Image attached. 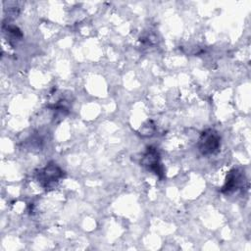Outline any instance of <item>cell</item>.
Here are the masks:
<instances>
[{
    "mask_svg": "<svg viewBox=\"0 0 251 251\" xmlns=\"http://www.w3.org/2000/svg\"><path fill=\"white\" fill-rule=\"evenodd\" d=\"M244 182V175L237 169L231 170L226 177L225 185L223 186L222 192L230 193L238 189Z\"/></svg>",
    "mask_w": 251,
    "mask_h": 251,
    "instance_id": "4",
    "label": "cell"
},
{
    "mask_svg": "<svg viewBox=\"0 0 251 251\" xmlns=\"http://www.w3.org/2000/svg\"><path fill=\"white\" fill-rule=\"evenodd\" d=\"M141 164L146 167L149 171L153 172L155 175H157L159 177L163 176L164 170L162 167V164L160 162V156L156 148L149 147L147 148V151L145 152Z\"/></svg>",
    "mask_w": 251,
    "mask_h": 251,
    "instance_id": "2",
    "label": "cell"
},
{
    "mask_svg": "<svg viewBox=\"0 0 251 251\" xmlns=\"http://www.w3.org/2000/svg\"><path fill=\"white\" fill-rule=\"evenodd\" d=\"M221 147V136L214 129L204 130L198 141V149L202 155H212L219 151Z\"/></svg>",
    "mask_w": 251,
    "mask_h": 251,
    "instance_id": "1",
    "label": "cell"
},
{
    "mask_svg": "<svg viewBox=\"0 0 251 251\" xmlns=\"http://www.w3.org/2000/svg\"><path fill=\"white\" fill-rule=\"evenodd\" d=\"M63 172L55 164H50L41 170L38 174V179L45 187L50 186L52 183L57 182L62 177Z\"/></svg>",
    "mask_w": 251,
    "mask_h": 251,
    "instance_id": "3",
    "label": "cell"
}]
</instances>
